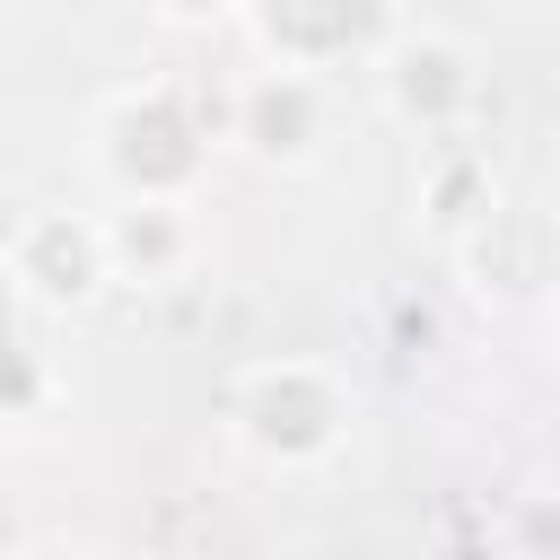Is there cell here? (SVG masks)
I'll return each instance as SVG.
<instances>
[{
  "mask_svg": "<svg viewBox=\"0 0 560 560\" xmlns=\"http://www.w3.org/2000/svg\"><path fill=\"white\" fill-rule=\"evenodd\" d=\"M96 166L122 201H192L210 166V131L175 79H140L96 105Z\"/></svg>",
  "mask_w": 560,
  "mask_h": 560,
  "instance_id": "obj_1",
  "label": "cell"
},
{
  "mask_svg": "<svg viewBox=\"0 0 560 560\" xmlns=\"http://www.w3.org/2000/svg\"><path fill=\"white\" fill-rule=\"evenodd\" d=\"M228 429L262 464H324L350 438V385L315 359H254L228 385Z\"/></svg>",
  "mask_w": 560,
  "mask_h": 560,
  "instance_id": "obj_2",
  "label": "cell"
},
{
  "mask_svg": "<svg viewBox=\"0 0 560 560\" xmlns=\"http://www.w3.org/2000/svg\"><path fill=\"white\" fill-rule=\"evenodd\" d=\"M245 18H254L262 61H289L315 79L376 61L394 44V0H245Z\"/></svg>",
  "mask_w": 560,
  "mask_h": 560,
  "instance_id": "obj_3",
  "label": "cell"
},
{
  "mask_svg": "<svg viewBox=\"0 0 560 560\" xmlns=\"http://www.w3.org/2000/svg\"><path fill=\"white\" fill-rule=\"evenodd\" d=\"M228 140L262 166H315L324 158V79L262 61L236 96H228Z\"/></svg>",
  "mask_w": 560,
  "mask_h": 560,
  "instance_id": "obj_4",
  "label": "cell"
},
{
  "mask_svg": "<svg viewBox=\"0 0 560 560\" xmlns=\"http://www.w3.org/2000/svg\"><path fill=\"white\" fill-rule=\"evenodd\" d=\"M9 280H18L35 306H88V298L114 280L105 219H79V210H26L18 236H9Z\"/></svg>",
  "mask_w": 560,
  "mask_h": 560,
  "instance_id": "obj_5",
  "label": "cell"
},
{
  "mask_svg": "<svg viewBox=\"0 0 560 560\" xmlns=\"http://www.w3.org/2000/svg\"><path fill=\"white\" fill-rule=\"evenodd\" d=\"M376 88H385V114H394V122L446 131V122L472 114L481 70H472V52H464L455 35H394V44L376 52Z\"/></svg>",
  "mask_w": 560,
  "mask_h": 560,
  "instance_id": "obj_6",
  "label": "cell"
},
{
  "mask_svg": "<svg viewBox=\"0 0 560 560\" xmlns=\"http://www.w3.org/2000/svg\"><path fill=\"white\" fill-rule=\"evenodd\" d=\"M105 245H114V280H175L201 254V228L192 201H122L105 219Z\"/></svg>",
  "mask_w": 560,
  "mask_h": 560,
  "instance_id": "obj_7",
  "label": "cell"
},
{
  "mask_svg": "<svg viewBox=\"0 0 560 560\" xmlns=\"http://www.w3.org/2000/svg\"><path fill=\"white\" fill-rule=\"evenodd\" d=\"M9 262H0V411H9V376H26V341H18V315H9Z\"/></svg>",
  "mask_w": 560,
  "mask_h": 560,
  "instance_id": "obj_8",
  "label": "cell"
},
{
  "mask_svg": "<svg viewBox=\"0 0 560 560\" xmlns=\"http://www.w3.org/2000/svg\"><path fill=\"white\" fill-rule=\"evenodd\" d=\"M158 9H166L175 26H210V18H219V9H236V0H158Z\"/></svg>",
  "mask_w": 560,
  "mask_h": 560,
  "instance_id": "obj_9",
  "label": "cell"
}]
</instances>
